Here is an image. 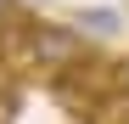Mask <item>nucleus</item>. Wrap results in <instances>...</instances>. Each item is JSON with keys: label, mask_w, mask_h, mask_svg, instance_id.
<instances>
[{"label": "nucleus", "mask_w": 129, "mask_h": 124, "mask_svg": "<svg viewBox=\"0 0 129 124\" xmlns=\"http://www.w3.org/2000/svg\"><path fill=\"white\" fill-rule=\"evenodd\" d=\"M17 45H23V56L34 62L39 73H51V79L73 73L79 62H90V45H84L73 28H62V23H28Z\"/></svg>", "instance_id": "obj_1"}, {"label": "nucleus", "mask_w": 129, "mask_h": 124, "mask_svg": "<svg viewBox=\"0 0 129 124\" xmlns=\"http://www.w3.org/2000/svg\"><path fill=\"white\" fill-rule=\"evenodd\" d=\"M84 23H90V28H118V17L112 11H84Z\"/></svg>", "instance_id": "obj_2"}, {"label": "nucleus", "mask_w": 129, "mask_h": 124, "mask_svg": "<svg viewBox=\"0 0 129 124\" xmlns=\"http://www.w3.org/2000/svg\"><path fill=\"white\" fill-rule=\"evenodd\" d=\"M6 23H17V0H0V28Z\"/></svg>", "instance_id": "obj_3"}]
</instances>
